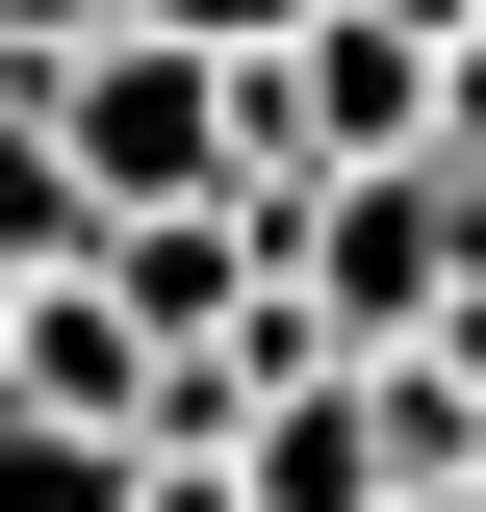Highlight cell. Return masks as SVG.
I'll return each mask as SVG.
<instances>
[{
    "label": "cell",
    "mask_w": 486,
    "mask_h": 512,
    "mask_svg": "<svg viewBox=\"0 0 486 512\" xmlns=\"http://www.w3.org/2000/svg\"><path fill=\"white\" fill-rule=\"evenodd\" d=\"M26 103H52V154H77L103 205H231V77H205V52H154V26L52 52Z\"/></svg>",
    "instance_id": "7a4b0ae2"
},
{
    "label": "cell",
    "mask_w": 486,
    "mask_h": 512,
    "mask_svg": "<svg viewBox=\"0 0 486 512\" xmlns=\"http://www.w3.org/2000/svg\"><path fill=\"white\" fill-rule=\"evenodd\" d=\"M435 384H461V410H486V282H461V308H435Z\"/></svg>",
    "instance_id": "9c48e42d"
},
{
    "label": "cell",
    "mask_w": 486,
    "mask_h": 512,
    "mask_svg": "<svg viewBox=\"0 0 486 512\" xmlns=\"http://www.w3.org/2000/svg\"><path fill=\"white\" fill-rule=\"evenodd\" d=\"M0 103H26V52H0Z\"/></svg>",
    "instance_id": "8fae6325"
},
{
    "label": "cell",
    "mask_w": 486,
    "mask_h": 512,
    "mask_svg": "<svg viewBox=\"0 0 486 512\" xmlns=\"http://www.w3.org/2000/svg\"><path fill=\"white\" fill-rule=\"evenodd\" d=\"M461 512H486V487H461Z\"/></svg>",
    "instance_id": "7c38bea8"
},
{
    "label": "cell",
    "mask_w": 486,
    "mask_h": 512,
    "mask_svg": "<svg viewBox=\"0 0 486 512\" xmlns=\"http://www.w3.org/2000/svg\"><path fill=\"white\" fill-rule=\"evenodd\" d=\"M0 512H128V461L52 436V410H0Z\"/></svg>",
    "instance_id": "52a82bcc"
},
{
    "label": "cell",
    "mask_w": 486,
    "mask_h": 512,
    "mask_svg": "<svg viewBox=\"0 0 486 512\" xmlns=\"http://www.w3.org/2000/svg\"><path fill=\"white\" fill-rule=\"evenodd\" d=\"M103 26H154V0H0V52L52 77V52H103Z\"/></svg>",
    "instance_id": "ba28073f"
},
{
    "label": "cell",
    "mask_w": 486,
    "mask_h": 512,
    "mask_svg": "<svg viewBox=\"0 0 486 512\" xmlns=\"http://www.w3.org/2000/svg\"><path fill=\"white\" fill-rule=\"evenodd\" d=\"M282 282L333 308V359H435V308L486 282V180H435V154H384V180H333L282 231Z\"/></svg>",
    "instance_id": "6da1fadb"
},
{
    "label": "cell",
    "mask_w": 486,
    "mask_h": 512,
    "mask_svg": "<svg viewBox=\"0 0 486 512\" xmlns=\"http://www.w3.org/2000/svg\"><path fill=\"white\" fill-rule=\"evenodd\" d=\"M256 282H282V256H256L231 205H128V231H103V308L154 333V359H205V333H231Z\"/></svg>",
    "instance_id": "3957f363"
},
{
    "label": "cell",
    "mask_w": 486,
    "mask_h": 512,
    "mask_svg": "<svg viewBox=\"0 0 486 512\" xmlns=\"http://www.w3.org/2000/svg\"><path fill=\"white\" fill-rule=\"evenodd\" d=\"M0 359H26V410H52V436H103V461H128V436H154V384H180V359H154V333H128V308H103V282H52V308L0 333Z\"/></svg>",
    "instance_id": "277c9868"
},
{
    "label": "cell",
    "mask_w": 486,
    "mask_h": 512,
    "mask_svg": "<svg viewBox=\"0 0 486 512\" xmlns=\"http://www.w3.org/2000/svg\"><path fill=\"white\" fill-rule=\"evenodd\" d=\"M333 0H154V52H205V77H282Z\"/></svg>",
    "instance_id": "8992f818"
},
{
    "label": "cell",
    "mask_w": 486,
    "mask_h": 512,
    "mask_svg": "<svg viewBox=\"0 0 486 512\" xmlns=\"http://www.w3.org/2000/svg\"><path fill=\"white\" fill-rule=\"evenodd\" d=\"M103 231H128V205H103V180L52 154V103H0V308H52V282H103Z\"/></svg>",
    "instance_id": "5b68a950"
},
{
    "label": "cell",
    "mask_w": 486,
    "mask_h": 512,
    "mask_svg": "<svg viewBox=\"0 0 486 512\" xmlns=\"http://www.w3.org/2000/svg\"><path fill=\"white\" fill-rule=\"evenodd\" d=\"M0 333H26V308H0ZM0 410H26V359H0Z\"/></svg>",
    "instance_id": "30bf717a"
}]
</instances>
